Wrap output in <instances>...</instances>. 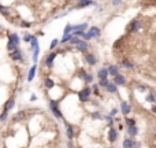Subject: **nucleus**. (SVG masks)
<instances>
[{"mask_svg": "<svg viewBox=\"0 0 156 148\" xmlns=\"http://www.w3.org/2000/svg\"><path fill=\"white\" fill-rule=\"evenodd\" d=\"M48 107H50V111L52 113V115L56 118V119H64L63 114L61 111V107H59V100H55V99H50L48 102Z\"/></svg>", "mask_w": 156, "mask_h": 148, "instance_id": "nucleus-1", "label": "nucleus"}, {"mask_svg": "<svg viewBox=\"0 0 156 148\" xmlns=\"http://www.w3.org/2000/svg\"><path fill=\"white\" fill-rule=\"evenodd\" d=\"M92 88L90 86H84L81 91L78 92V100L81 103H88L92 100Z\"/></svg>", "mask_w": 156, "mask_h": 148, "instance_id": "nucleus-2", "label": "nucleus"}, {"mask_svg": "<svg viewBox=\"0 0 156 148\" xmlns=\"http://www.w3.org/2000/svg\"><path fill=\"white\" fill-rule=\"evenodd\" d=\"M58 53L59 52H58L56 49H53V51H51V52L44 58V66H45L48 70H51V69L53 67V63H55V59H56Z\"/></svg>", "mask_w": 156, "mask_h": 148, "instance_id": "nucleus-3", "label": "nucleus"}, {"mask_svg": "<svg viewBox=\"0 0 156 148\" xmlns=\"http://www.w3.org/2000/svg\"><path fill=\"white\" fill-rule=\"evenodd\" d=\"M8 56H10L11 60H14V62H19V63H25V58H23V51L21 48H17L14 51H11L8 52Z\"/></svg>", "mask_w": 156, "mask_h": 148, "instance_id": "nucleus-4", "label": "nucleus"}, {"mask_svg": "<svg viewBox=\"0 0 156 148\" xmlns=\"http://www.w3.org/2000/svg\"><path fill=\"white\" fill-rule=\"evenodd\" d=\"M84 60H85V63L88 64V66L93 67L97 64V62H99V58H97V55H96L95 52H85L84 53Z\"/></svg>", "mask_w": 156, "mask_h": 148, "instance_id": "nucleus-5", "label": "nucleus"}, {"mask_svg": "<svg viewBox=\"0 0 156 148\" xmlns=\"http://www.w3.org/2000/svg\"><path fill=\"white\" fill-rule=\"evenodd\" d=\"M141 26H142L141 19H133V21L128 25L126 32H128V33H137V32L141 30Z\"/></svg>", "mask_w": 156, "mask_h": 148, "instance_id": "nucleus-6", "label": "nucleus"}, {"mask_svg": "<svg viewBox=\"0 0 156 148\" xmlns=\"http://www.w3.org/2000/svg\"><path fill=\"white\" fill-rule=\"evenodd\" d=\"M108 143L110 144H115L118 140V137H119V130L118 129H115L114 126H110V129H108Z\"/></svg>", "mask_w": 156, "mask_h": 148, "instance_id": "nucleus-7", "label": "nucleus"}, {"mask_svg": "<svg viewBox=\"0 0 156 148\" xmlns=\"http://www.w3.org/2000/svg\"><path fill=\"white\" fill-rule=\"evenodd\" d=\"M74 47H75V49H77L78 52H81V53H85V52H88L89 51V42L86 41V40H84V39L79 40Z\"/></svg>", "mask_w": 156, "mask_h": 148, "instance_id": "nucleus-8", "label": "nucleus"}, {"mask_svg": "<svg viewBox=\"0 0 156 148\" xmlns=\"http://www.w3.org/2000/svg\"><path fill=\"white\" fill-rule=\"evenodd\" d=\"M63 122H64V125H66V137H67V140H74V137H75L74 126L64 119H63Z\"/></svg>", "mask_w": 156, "mask_h": 148, "instance_id": "nucleus-9", "label": "nucleus"}, {"mask_svg": "<svg viewBox=\"0 0 156 148\" xmlns=\"http://www.w3.org/2000/svg\"><path fill=\"white\" fill-rule=\"evenodd\" d=\"M119 111L122 113V115H123V116H126V115H129V114L133 111V108H131V106H130V103H129V102L122 100V102H121V107H119Z\"/></svg>", "mask_w": 156, "mask_h": 148, "instance_id": "nucleus-10", "label": "nucleus"}, {"mask_svg": "<svg viewBox=\"0 0 156 148\" xmlns=\"http://www.w3.org/2000/svg\"><path fill=\"white\" fill-rule=\"evenodd\" d=\"M89 6H96V1L95 0H78L77 4H75V8L82 10V8H86Z\"/></svg>", "mask_w": 156, "mask_h": 148, "instance_id": "nucleus-11", "label": "nucleus"}, {"mask_svg": "<svg viewBox=\"0 0 156 148\" xmlns=\"http://www.w3.org/2000/svg\"><path fill=\"white\" fill-rule=\"evenodd\" d=\"M86 30H88V33L90 34L92 39H99L100 36H101V29L99 26H89Z\"/></svg>", "mask_w": 156, "mask_h": 148, "instance_id": "nucleus-12", "label": "nucleus"}, {"mask_svg": "<svg viewBox=\"0 0 156 148\" xmlns=\"http://www.w3.org/2000/svg\"><path fill=\"white\" fill-rule=\"evenodd\" d=\"M112 82H115L118 86H125V85H126V82H128V80H126V77H125L123 74L118 73L117 75H114Z\"/></svg>", "mask_w": 156, "mask_h": 148, "instance_id": "nucleus-13", "label": "nucleus"}, {"mask_svg": "<svg viewBox=\"0 0 156 148\" xmlns=\"http://www.w3.org/2000/svg\"><path fill=\"white\" fill-rule=\"evenodd\" d=\"M122 147L123 148H136V147H140V144L134 140V138L129 137V138H125V140L122 141Z\"/></svg>", "mask_w": 156, "mask_h": 148, "instance_id": "nucleus-14", "label": "nucleus"}, {"mask_svg": "<svg viewBox=\"0 0 156 148\" xmlns=\"http://www.w3.org/2000/svg\"><path fill=\"white\" fill-rule=\"evenodd\" d=\"M12 119H14L15 122H23V121L28 119V113H26L25 110H19V111L14 115Z\"/></svg>", "mask_w": 156, "mask_h": 148, "instance_id": "nucleus-15", "label": "nucleus"}, {"mask_svg": "<svg viewBox=\"0 0 156 148\" xmlns=\"http://www.w3.org/2000/svg\"><path fill=\"white\" fill-rule=\"evenodd\" d=\"M119 67H123V69H128V70H134L136 69V64L131 62V60L126 59V58H123V59L121 60V64H119Z\"/></svg>", "mask_w": 156, "mask_h": 148, "instance_id": "nucleus-16", "label": "nucleus"}, {"mask_svg": "<svg viewBox=\"0 0 156 148\" xmlns=\"http://www.w3.org/2000/svg\"><path fill=\"white\" fill-rule=\"evenodd\" d=\"M15 107V97L14 96H11L10 99H7V102L4 103V106H3V110H6V111H8L10 113L11 110Z\"/></svg>", "mask_w": 156, "mask_h": 148, "instance_id": "nucleus-17", "label": "nucleus"}, {"mask_svg": "<svg viewBox=\"0 0 156 148\" xmlns=\"http://www.w3.org/2000/svg\"><path fill=\"white\" fill-rule=\"evenodd\" d=\"M36 73H37V63H33V66L29 69V73H28V82H32L36 77Z\"/></svg>", "mask_w": 156, "mask_h": 148, "instance_id": "nucleus-18", "label": "nucleus"}, {"mask_svg": "<svg viewBox=\"0 0 156 148\" xmlns=\"http://www.w3.org/2000/svg\"><path fill=\"white\" fill-rule=\"evenodd\" d=\"M88 28H89L88 22H84V23H78V25H73V32H85Z\"/></svg>", "mask_w": 156, "mask_h": 148, "instance_id": "nucleus-19", "label": "nucleus"}, {"mask_svg": "<svg viewBox=\"0 0 156 148\" xmlns=\"http://www.w3.org/2000/svg\"><path fill=\"white\" fill-rule=\"evenodd\" d=\"M8 41H12V42H15L17 45H19V44H21V37L18 36L17 32H11V33H8Z\"/></svg>", "mask_w": 156, "mask_h": 148, "instance_id": "nucleus-20", "label": "nucleus"}, {"mask_svg": "<svg viewBox=\"0 0 156 148\" xmlns=\"http://www.w3.org/2000/svg\"><path fill=\"white\" fill-rule=\"evenodd\" d=\"M108 75H110V74H108V69H107V67H100L99 70H97V73H96V77L99 78H107L108 77Z\"/></svg>", "mask_w": 156, "mask_h": 148, "instance_id": "nucleus-21", "label": "nucleus"}, {"mask_svg": "<svg viewBox=\"0 0 156 148\" xmlns=\"http://www.w3.org/2000/svg\"><path fill=\"white\" fill-rule=\"evenodd\" d=\"M118 88H119V86H118L115 82H110L104 89H106L108 93H111V95H115V93H118Z\"/></svg>", "mask_w": 156, "mask_h": 148, "instance_id": "nucleus-22", "label": "nucleus"}, {"mask_svg": "<svg viewBox=\"0 0 156 148\" xmlns=\"http://www.w3.org/2000/svg\"><path fill=\"white\" fill-rule=\"evenodd\" d=\"M126 133L130 136V137H136L139 134V126L137 125H131V126H128V130Z\"/></svg>", "mask_w": 156, "mask_h": 148, "instance_id": "nucleus-23", "label": "nucleus"}, {"mask_svg": "<svg viewBox=\"0 0 156 148\" xmlns=\"http://www.w3.org/2000/svg\"><path fill=\"white\" fill-rule=\"evenodd\" d=\"M44 86H45V89H53L55 88V81H53L51 77H45L44 78Z\"/></svg>", "mask_w": 156, "mask_h": 148, "instance_id": "nucleus-24", "label": "nucleus"}, {"mask_svg": "<svg viewBox=\"0 0 156 148\" xmlns=\"http://www.w3.org/2000/svg\"><path fill=\"white\" fill-rule=\"evenodd\" d=\"M82 81L85 82L86 85H92L93 81H95V75H93L92 73H88V71H86L85 77H84V80H82Z\"/></svg>", "mask_w": 156, "mask_h": 148, "instance_id": "nucleus-25", "label": "nucleus"}, {"mask_svg": "<svg viewBox=\"0 0 156 148\" xmlns=\"http://www.w3.org/2000/svg\"><path fill=\"white\" fill-rule=\"evenodd\" d=\"M107 69H108V74H110V75H117L118 73H119V66H118V64H110V66L107 67Z\"/></svg>", "mask_w": 156, "mask_h": 148, "instance_id": "nucleus-26", "label": "nucleus"}, {"mask_svg": "<svg viewBox=\"0 0 156 148\" xmlns=\"http://www.w3.org/2000/svg\"><path fill=\"white\" fill-rule=\"evenodd\" d=\"M0 14L3 15V17H10L11 15V10L10 7H6V6H3V4H0Z\"/></svg>", "mask_w": 156, "mask_h": 148, "instance_id": "nucleus-27", "label": "nucleus"}, {"mask_svg": "<svg viewBox=\"0 0 156 148\" xmlns=\"http://www.w3.org/2000/svg\"><path fill=\"white\" fill-rule=\"evenodd\" d=\"M29 44H30V49H32V51H33L34 48H37V47H40V44H39V37L33 34V36H32V40H30V42H29Z\"/></svg>", "mask_w": 156, "mask_h": 148, "instance_id": "nucleus-28", "label": "nucleus"}, {"mask_svg": "<svg viewBox=\"0 0 156 148\" xmlns=\"http://www.w3.org/2000/svg\"><path fill=\"white\" fill-rule=\"evenodd\" d=\"M90 118H92L93 121H99V119H103V114L100 113L99 110H95V111H92V114H90Z\"/></svg>", "mask_w": 156, "mask_h": 148, "instance_id": "nucleus-29", "label": "nucleus"}, {"mask_svg": "<svg viewBox=\"0 0 156 148\" xmlns=\"http://www.w3.org/2000/svg\"><path fill=\"white\" fill-rule=\"evenodd\" d=\"M33 55H32V59H33V63H37L39 62V55H40V47H37V48H34L32 51Z\"/></svg>", "mask_w": 156, "mask_h": 148, "instance_id": "nucleus-30", "label": "nucleus"}, {"mask_svg": "<svg viewBox=\"0 0 156 148\" xmlns=\"http://www.w3.org/2000/svg\"><path fill=\"white\" fill-rule=\"evenodd\" d=\"M103 119L106 121V123L108 126H114V123H115V119H114V116H111L110 114L108 115H103Z\"/></svg>", "mask_w": 156, "mask_h": 148, "instance_id": "nucleus-31", "label": "nucleus"}, {"mask_svg": "<svg viewBox=\"0 0 156 148\" xmlns=\"http://www.w3.org/2000/svg\"><path fill=\"white\" fill-rule=\"evenodd\" d=\"M8 118H10V113H8V111H6V110H3V111L0 113V122L4 123L8 119Z\"/></svg>", "mask_w": 156, "mask_h": 148, "instance_id": "nucleus-32", "label": "nucleus"}, {"mask_svg": "<svg viewBox=\"0 0 156 148\" xmlns=\"http://www.w3.org/2000/svg\"><path fill=\"white\" fill-rule=\"evenodd\" d=\"M125 125H126V127L128 126H131V125H137V122H136L134 118H130V116H125Z\"/></svg>", "mask_w": 156, "mask_h": 148, "instance_id": "nucleus-33", "label": "nucleus"}, {"mask_svg": "<svg viewBox=\"0 0 156 148\" xmlns=\"http://www.w3.org/2000/svg\"><path fill=\"white\" fill-rule=\"evenodd\" d=\"M145 102L147 103H152V104H153V103H156V96L149 92V93H147V95H145Z\"/></svg>", "mask_w": 156, "mask_h": 148, "instance_id": "nucleus-34", "label": "nucleus"}, {"mask_svg": "<svg viewBox=\"0 0 156 148\" xmlns=\"http://www.w3.org/2000/svg\"><path fill=\"white\" fill-rule=\"evenodd\" d=\"M110 82H111V81L108 80V77H107V78H100L97 84H99V86H100V88H106V86H107L108 84H110Z\"/></svg>", "mask_w": 156, "mask_h": 148, "instance_id": "nucleus-35", "label": "nucleus"}, {"mask_svg": "<svg viewBox=\"0 0 156 148\" xmlns=\"http://www.w3.org/2000/svg\"><path fill=\"white\" fill-rule=\"evenodd\" d=\"M6 48H7L8 52H11V51H14V49L19 48V45H17V44H15V42H12V41H7V45H6Z\"/></svg>", "mask_w": 156, "mask_h": 148, "instance_id": "nucleus-36", "label": "nucleus"}, {"mask_svg": "<svg viewBox=\"0 0 156 148\" xmlns=\"http://www.w3.org/2000/svg\"><path fill=\"white\" fill-rule=\"evenodd\" d=\"M59 45H61V44H59V40H58V39H53L52 41H51V44H50V51H53V49H56Z\"/></svg>", "mask_w": 156, "mask_h": 148, "instance_id": "nucleus-37", "label": "nucleus"}, {"mask_svg": "<svg viewBox=\"0 0 156 148\" xmlns=\"http://www.w3.org/2000/svg\"><path fill=\"white\" fill-rule=\"evenodd\" d=\"M70 33H73V25L67 23L66 26H64V29H63V36L64 34H70Z\"/></svg>", "mask_w": 156, "mask_h": 148, "instance_id": "nucleus-38", "label": "nucleus"}, {"mask_svg": "<svg viewBox=\"0 0 156 148\" xmlns=\"http://www.w3.org/2000/svg\"><path fill=\"white\" fill-rule=\"evenodd\" d=\"M79 40H81V37H78V36L73 34V36H71V39H70V41H69V44H70V45H75V44H77Z\"/></svg>", "mask_w": 156, "mask_h": 148, "instance_id": "nucleus-39", "label": "nucleus"}, {"mask_svg": "<svg viewBox=\"0 0 156 148\" xmlns=\"http://www.w3.org/2000/svg\"><path fill=\"white\" fill-rule=\"evenodd\" d=\"M32 33L30 32H26L25 34H23V37H22V41L23 42H30V40H32Z\"/></svg>", "mask_w": 156, "mask_h": 148, "instance_id": "nucleus-40", "label": "nucleus"}, {"mask_svg": "<svg viewBox=\"0 0 156 148\" xmlns=\"http://www.w3.org/2000/svg\"><path fill=\"white\" fill-rule=\"evenodd\" d=\"M99 84H92V93L95 96H100V93H99Z\"/></svg>", "mask_w": 156, "mask_h": 148, "instance_id": "nucleus-41", "label": "nucleus"}, {"mask_svg": "<svg viewBox=\"0 0 156 148\" xmlns=\"http://www.w3.org/2000/svg\"><path fill=\"white\" fill-rule=\"evenodd\" d=\"M21 28H25V29H28V28H32V22H28V21H21Z\"/></svg>", "mask_w": 156, "mask_h": 148, "instance_id": "nucleus-42", "label": "nucleus"}, {"mask_svg": "<svg viewBox=\"0 0 156 148\" xmlns=\"http://www.w3.org/2000/svg\"><path fill=\"white\" fill-rule=\"evenodd\" d=\"M136 89H137L139 92H147L148 91V86H145V85H137Z\"/></svg>", "mask_w": 156, "mask_h": 148, "instance_id": "nucleus-43", "label": "nucleus"}, {"mask_svg": "<svg viewBox=\"0 0 156 148\" xmlns=\"http://www.w3.org/2000/svg\"><path fill=\"white\" fill-rule=\"evenodd\" d=\"M118 113H119V110H118V108H115V107L110 110V115H111V116H114V118H115V116L118 115Z\"/></svg>", "mask_w": 156, "mask_h": 148, "instance_id": "nucleus-44", "label": "nucleus"}, {"mask_svg": "<svg viewBox=\"0 0 156 148\" xmlns=\"http://www.w3.org/2000/svg\"><path fill=\"white\" fill-rule=\"evenodd\" d=\"M123 3V0H111V4H112L114 7H118V6H121Z\"/></svg>", "mask_w": 156, "mask_h": 148, "instance_id": "nucleus-45", "label": "nucleus"}, {"mask_svg": "<svg viewBox=\"0 0 156 148\" xmlns=\"http://www.w3.org/2000/svg\"><path fill=\"white\" fill-rule=\"evenodd\" d=\"M86 71L84 70V69H81V70H78V78H81V80H84V77H85Z\"/></svg>", "mask_w": 156, "mask_h": 148, "instance_id": "nucleus-46", "label": "nucleus"}, {"mask_svg": "<svg viewBox=\"0 0 156 148\" xmlns=\"http://www.w3.org/2000/svg\"><path fill=\"white\" fill-rule=\"evenodd\" d=\"M151 111H152V113L156 115V103H153V104H152V107H151Z\"/></svg>", "mask_w": 156, "mask_h": 148, "instance_id": "nucleus-47", "label": "nucleus"}, {"mask_svg": "<svg viewBox=\"0 0 156 148\" xmlns=\"http://www.w3.org/2000/svg\"><path fill=\"white\" fill-rule=\"evenodd\" d=\"M36 100H37V95H34V93H33V95L30 96V102H36Z\"/></svg>", "mask_w": 156, "mask_h": 148, "instance_id": "nucleus-48", "label": "nucleus"}, {"mask_svg": "<svg viewBox=\"0 0 156 148\" xmlns=\"http://www.w3.org/2000/svg\"><path fill=\"white\" fill-rule=\"evenodd\" d=\"M123 129V123H119V126H118V130H122Z\"/></svg>", "mask_w": 156, "mask_h": 148, "instance_id": "nucleus-49", "label": "nucleus"}, {"mask_svg": "<svg viewBox=\"0 0 156 148\" xmlns=\"http://www.w3.org/2000/svg\"><path fill=\"white\" fill-rule=\"evenodd\" d=\"M1 30H3V26H1V25H0V32H1Z\"/></svg>", "mask_w": 156, "mask_h": 148, "instance_id": "nucleus-50", "label": "nucleus"}, {"mask_svg": "<svg viewBox=\"0 0 156 148\" xmlns=\"http://www.w3.org/2000/svg\"><path fill=\"white\" fill-rule=\"evenodd\" d=\"M155 138H156V132H155Z\"/></svg>", "mask_w": 156, "mask_h": 148, "instance_id": "nucleus-51", "label": "nucleus"}]
</instances>
